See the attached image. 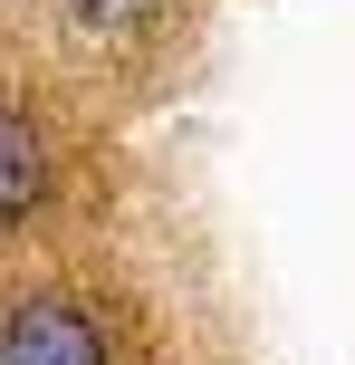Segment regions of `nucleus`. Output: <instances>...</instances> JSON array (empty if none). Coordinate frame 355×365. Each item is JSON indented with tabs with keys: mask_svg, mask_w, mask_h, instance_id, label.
Returning <instances> with one entry per match:
<instances>
[{
	"mask_svg": "<svg viewBox=\"0 0 355 365\" xmlns=\"http://www.w3.org/2000/svg\"><path fill=\"white\" fill-rule=\"evenodd\" d=\"M0 365H106V327H96L77 298L29 289L0 327Z\"/></svg>",
	"mask_w": 355,
	"mask_h": 365,
	"instance_id": "obj_1",
	"label": "nucleus"
},
{
	"mask_svg": "<svg viewBox=\"0 0 355 365\" xmlns=\"http://www.w3.org/2000/svg\"><path fill=\"white\" fill-rule=\"evenodd\" d=\"M48 135H38V115L0 106V231H19V221L48 202Z\"/></svg>",
	"mask_w": 355,
	"mask_h": 365,
	"instance_id": "obj_2",
	"label": "nucleus"
},
{
	"mask_svg": "<svg viewBox=\"0 0 355 365\" xmlns=\"http://www.w3.org/2000/svg\"><path fill=\"white\" fill-rule=\"evenodd\" d=\"M164 0H68V29H87V38H125L134 19H154Z\"/></svg>",
	"mask_w": 355,
	"mask_h": 365,
	"instance_id": "obj_3",
	"label": "nucleus"
}]
</instances>
